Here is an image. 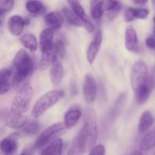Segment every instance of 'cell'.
Returning a JSON list of instances; mask_svg holds the SVG:
<instances>
[{
    "label": "cell",
    "instance_id": "1",
    "mask_svg": "<svg viewBox=\"0 0 155 155\" xmlns=\"http://www.w3.org/2000/svg\"><path fill=\"white\" fill-rule=\"evenodd\" d=\"M97 136L98 128L96 113L94 109L88 108L84 114L83 127L74 141L80 145L83 152H85L94 146L96 142Z\"/></svg>",
    "mask_w": 155,
    "mask_h": 155
},
{
    "label": "cell",
    "instance_id": "2",
    "mask_svg": "<svg viewBox=\"0 0 155 155\" xmlns=\"http://www.w3.org/2000/svg\"><path fill=\"white\" fill-rule=\"evenodd\" d=\"M13 64L15 72L12 78V86L15 89H18L21 83L33 74L34 64L28 52L26 50L21 49L15 54Z\"/></svg>",
    "mask_w": 155,
    "mask_h": 155
},
{
    "label": "cell",
    "instance_id": "3",
    "mask_svg": "<svg viewBox=\"0 0 155 155\" xmlns=\"http://www.w3.org/2000/svg\"><path fill=\"white\" fill-rule=\"evenodd\" d=\"M64 95L62 90H52L44 94L35 103L32 109V115L34 118H39L58 102L61 98Z\"/></svg>",
    "mask_w": 155,
    "mask_h": 155
},
{
    "label": "cell",
    "instance_id": "4",
    "mask_svg": "<svg viewBox=\"0 0 155 155\" xmlns=\"http://www.w3.org/2000/svg\"><path fill=\"white\" fill-rule=\"evenodd\" d=\"M33 89L29 83L20 88L12 100L11 111L15 114H24L28 110L29 105L33 98Z\"/></svg>",
    "mask_w": 155,
    "mask_h": 155
},
{
    "label": "cell",
    "instance_id": "5",
    "mask_svg": "<svg viewBox=\"0 0 155 155\" xmlns=\"http://www.w3.org/2000/svg\"><path fill=\"white\" fill-rule=\"evenodd\" d=\"M148 77V67L143 61H138L133 64L130 74L131 86L133 90L145 84Z\"/></svg>",
    "mask_w": 155,
    "mask_h": 155
},
{
    "label": "cell",
    "instance_id": "6",
    "mask_svg": "<svg viewBox=\"0 0 155 155\" xmlns=\"http://www.w3.org/2000/svg\"><path fill=\"white\" fill-rule=\"evenodd\" d=\"M64 129V124L61 122L56 123V124L51 125L39 134L36 140L35 141L33 148L35 149H39V148H42L45 145L49 143L51 141H52V139L57 136L58 133L63 131Z\"/></svg>",
    "mask_w": 155,
    "mask_h": 155
},
{
    "label": "cell",
    "instance_id": "7",
    "mask_svg": "<svg viewBox=\"0 0 155 155\" xmlns=\"http://www.w3.org/2000/svg\"><path fill=\"white\" fill-rule=\"evenodd\" d=\"M68 3H69V5L71 6L72 12L81 21L82 24L83 25H84L86 30L89 33H93L95 30V26L92 24L89 16L86 15L84 8L82 7L81 5L77 0H68Z\"/></svg>",
    "mask_w": 155,
    "mask_h": 155
},
{
    "label": "cell",
    "instance_id": "8",
    "mask_svg": "<svg viewBox=\"0 0 155 155\" xmlns=\"http://www.w3.org/2000/svg\"><path fill=\"white\" fill-rule=\"evenodd\" d=\"M83 92L86 102L92 103L96 98L97 84L95 78L92 74H88L85 76Z\"/></svg>",
    "mask_w": 155,
    "mask_h": 155
},
{
    "label": "cell",
    "instance_id": "9",
    "mask_svg": "<svg viewBox=\"0 0 155 155\" xmlns=\"http://www.w3.org/2000/svg\"><path fill=\"white\" fill-rule=\"evenodd\" d=\"M27 122V117L23 114H15L10 110L5 116V125L14 130H19L23 128Z\"/></svg>",
    "mask_w": 155,
    "mask_h": 155
},
{
    "label": "cell",
    "instance_id": "10",
    "mask_svg": "<svg viewBox=\"0 0 155 155\" xmlns=\"http://www.w3.org/2000/svg\"><path fill=\"white\" fill-rule=\"evenodd\" d=\"M19 138L18 133H12L8 137L5 138L0 142V149L6 155L15 154L18 148V139Z\"/></svg>",
    "mask_w": 155,
    "mask_h": 155
},
{
    "label": "cell",
    "instance_id": "11",
    "mask_svg": "<svg viewBox=\"0 0 155 155\" xmlns=\"http://www.w3.org/2000/svg\"><path fill=\"white\" fill-rule=\"evenodd\" d=\"M101 42H102V33L101 30H98L95 33L93 41L89 45L87 51H86V58H87V61L89 64H92L95 61V57L99 51Z\"/></svg>",
    "mask_w": 155,
    "mask_h": 155
},
{
    "label": "cell",
    "instance_id": "12",
    "mask_svg": "<svg viewBox=\"0 0 155 155\" xmlns=\"http://www.w3.org/2000/svg\"><path fill=\"white\" fill-rule=\"evenodd\" d=\"M41 51H42V58L40 61V68L41 69L45 70L53 64V63L56 61L58 54L54 48V45L49 48L42 50Z\"/></svg>",
    "mask_w": 155,
    "mask_h": 155
},
{
    "label": "cell",
    "instance_id": "13",
    "mask_svg": "<svg viewBox=\"0 0 155 155\" xmlns=\"http://www.w3.org/2000/svg\"><path fill=\"white\" fill-rule=\"evenodd\" d=\"M82 116V112L78 107H71L67 110L64 117V124L65 128H72L77 124Z\"/></svg>",
    "mask_w": 155,
    "mask_h": 155
},
{
    "label": "cell",
    "instance_id": "14",
    "mask_svg": "<svg viewBox=\"0 0 155 155\" xmlns=\"http://www.w3.org/2000/svg\"><path fill=\"white\" fill-rule=\"evenodd\" d=\"M25 26L24 19L20 15H13L11 17L8 22V27L10 33L14 36H19L23 32Z\"/></svg>",
    "mask_w": 155,
    "mask_h": 155
},
{
    "label": "cell",
    "instance_id": "15",
    "mask_svg": "<svg viewBox=\"0 0 155 155\" xmlns=\"http://www.w3.org/2000/svg\"><path fill=\"white\" fill-rule=\"evenodd\" d=\"M125 45L129 51L135 52L138 51V36L133 26H129L126 30Z\"/></svg>",
    "mask_w": 155,
    "mask_h": 155
},
{
    "label": "cell",
    "instance_id": "16",
    "mask_svg": "<svg viewBox=\"0 0 155 155\" xmlns=\"http://www.w3.org/2000/svg\"><path fill=\"white\" fill-rule=\"evenodd\" d=\"M64 77V68L61 61L56 60L53 63L50 71V80L54 86H57L61 84Z\"/></svg>",
    "mask_w": 155,
    "mask_h": 155
},
{
    "label": "cell",
    "instance_id": "17",
    "mask_svg": "<svg viewBox=\"0 0 155 155\" xmlns=\"http://www.w3.org/2000/svg\"><path fill=\"white\" fill-rule=\"evenodd\" d=\"M45 21L49 28L52 29L53 30H56L61 27L64 23V19L58 12H51L45 15Z\"/></svg>",
    "mask_w": 155,
    "mask_h": 155
},
{
    "label": "cell",
    "instance_id": "18",
    "mask_svg": "<svg viewBox=\"0 0 155 155\" xmlns=\"http://www.w3.org/2000/svg\"><path fill=\"white\" fill-rule=\"evenodd\" d=\"M154 124V117L151 115L149 110H145L142 113L139 120V125H138V130L139 133H145L152 127Z\"/></svg>",
    "mask_w": 155,
    "mask_h": 155
},
{
    "label": "cell",
    "instance_id": "19",
    "mask_svg": "<svg viewBox=\"0 0 155 155\" xmlns=\"http://www.w3.org/2000/svg\"><path fill=\"white\" fill-rule=\"evenodd\" d=\"M53 39H54V30L48 27L42 30L39 36V45H40L41 51L52 46L54 45Z\"/></svg>",
    "mask_w": 155,
    "mask_h": 155
},
{
    "label": "cell",
    "instance_id": "20",
    "mask_svg": "<svg viewBox=\"0 0 155 155\" xmlns=\"http://www.w3.org/2000/svg\"><path fill=\"white\" fill-rule=\"evenodd\" d=\"M12 71L8 68H3L0 71V95L5 94L11 88L10 78Z\"/></svg>",
    "mask_w": 155,
    "mask_h": 155
},
{
    "label": "cell",
    "instance_id": "21",
    "mask_svg": "<svg viewBox=\"0 0 155 155\" xmlns=\"http://www.w3.org/2000/svg\"><path fill=\"white\" fill-rule=\"evenodd\" d=\"M63 140L58 139L53 141L42 151L41 155H62Z\"/></svg>",
    "mask_w": 155,
    "mask_h": 155
},
{
    "label": "cell",
    "instance_id": "22",
    "mask_svg": "<svg viewBox=\"0 0 155 155\" xmlns=\"http://www.w3.org/2000/svg\"><path fill=\"white\" fill-rule=\"evenodd\" d=\"M151 92H152V90L148 87L147 83L142 85V86L136 89L135 90V93H136L135 98H136V101L137 104H144L148 100V98H149V95Z\"/></svg>",
    "mask_w": 155,
    "mask_h": 155
},
{
    "label": "cell",
    "instance_id": "23",
    "mask_svg": "<svg viewBox=\"0 0 155 155\" xmlns=\"http://www.w3.org/2000/svg\"><path fill=\"white\" fill-rule=\"evenodd\" d=\"M25 7L30 14L34 15H42L45 10L42 2L39 0H27Z\"/></svg>",
    "mask_w": 155,
    "mask_h": 155
},
{
    "label": "cell",
    "instance_id": "24",
    "mask_svg": "<svg viewBox=\"0 0 155 155\" xmlns=\"http://www.w3.org/2000/svg\"><path fill=\"white\" fill-rule=\"evenodd\" d=\"M155 147V128L147 133L140 143V148L142 151H149Z\"/></svg>",
    "mask_w": 155,
    "mask_h": 155
},
{
    "label": "cell",
    "instance_id": "25",
    "mask_svg": "<svg viewBox=\"0 0 155 155\" xmlns=\"http://www.w3.org/2000/svg\"><path fill=\"white\" fill-rule=\"evenodd\" d=\"M21 44L28 48L30 51H36L38 48V42L36 36L31 33H27V34L24 35L20 39Z\"/></svg>",
    "mask_w": 155,
    "mask_h": 155
},
{
    "label": "cell",
    "instance_id": "26",
    "mask_svg": "<svg viewBox=\"0 0 155 155\" xmlns=\"http://www.w3.org/2000/svg\"><path fill=\"white\" fill-rule=\"evenodd\" d=\"M62 14H63V16L64 17L67 22L71 25L75 26V27H82L83 26L81 21L77 18V15L71 9L68 8H64L62 9Z\"/></svg>",
    "mask_w": 155,
    "mask_h": 155
},
{
    "label": "cell",
    "instance_id": "27",
    "mask_svg": "<svg viewBox=\"0 0 155 155\" xmlns=\"http://www.w3.org/2000/svg\"><path fill=\"white\" fill-rule=\"evenodd\" d=\"M127 98V95L126 93H122L120 95L117 101L116 104H115L114 107V110H113L114 117H118L120 114L123 109H124V105H125L126 104Z\"/></svg>",
    "mask_w": 155,
    "mask_h": 155
},
{
    "label": "cell",
    "instance_id": "28",
    "mask_svg": "<svg viewBox=\"0 0 155 155\" xmlns=\"http://www.w3.org/2000/svg\"><path fill=\"white\" fill-rule=\"evenodd\" d=\"M40 130V125L36 120L30 121L24 125L23 127V132L27 135H35Z\"/></svg>",
    "mask_w": 155,
    "mask_h": 155
},
{
    "label": "cell",
    "instance_id": "29",
    "mask_svg": "<svg viewBox=\"0 0 155 155\" xmlns=\"http://www.w3.org/2000/svg\"><path fill=\"white\" fill-rule=\"evenodd\" d=\"M120 3V2L117 0H101L98 3V6L104 13V12H109L114 9Z\"/></svg>",
    "mask_w": 155,
    "mask_h": 155
},
{
    "label": "cell",
    "instance_id": "30",
    "mask_svg": "<svg viewBox=\"0 0 155 155\" xmlns=\"http://www.w3.org/2000/svg\"><path fill=\"white\" fill-rule=\"evenodd\" d=\"M133 12L135 18H139V19H145L148 18L149 15V11L148 9L142 8H133Z\"/></svg>",
    "mask_w": 155,
    "mask_h": 155
},
{
    "label": "cell",
    "instance_id": "31",
    "mask_svg": "<svg viewBox=\"0 0 155 155\" xmlns=\"http://www.w3.org/2000/svg\"><path fill=\"white\" fill-rule=\"evenodd\" d=\"M54 45L56 51H57V54H58L61 58H63L65 55V52H66L64 42L61 40H57V42L54 43Z\"/></svg>",
    "mask_w": 155,
    "mask_h": 155
},
{
    "label": "cell",
    "instance_id": "32",
    "mask_svg": "<svg viewBox=\"0 0 155 155\" xmlns=\"http://www.w3.org/2000/svg\"><path fill=\"white\" fill-rule=\"evenodd\" d=\"M14 5H15V0H3L2 3H0V7L6 14L13 8Z\"/></svg>",
    "mask_w": 155,
    "mask_h": 155
},
{
    "label": "cell",
    "instance_id": "33",
    "mask_svg": "<svg viewBox=\"0 0 155 155\" xmlns=\"http://www.w3.org/2000/svg\"><path fill=\"white\" fill-rule=\"evenodd\" d=\"M146 83L151 90H153L155 88V66L151 71L150 76H148Z\"/></svg>",
    "mask_w": 155,
    "mask_h": 155
},
{
    "label": "cell",
    "instance_id": "34",
    "mask_svg": "<svg viewBox=\"0 0 155 155\" xmlns=\"http://www.w3.org/2000/svg\"><path fill=\"white\" fill-rule=\"evenodd\" d=\"M105 154V148L103 145H97L94 147L91 151L89 155H104Z\"/></svg>",
    "mask_w": 155,
    "mask_h": 155
},
{
    "label": "cell",
    "instance_id": "35",
    "mask_svg": "<svg viewBox=\"0 0 155 155\" xmlns=\"http://www.w3.org/2000/svg\"><path fill=\"white\" fill-rule=\"evenodd\" d=\"M124 18H125L126 22L127 23L131 22V21H134L136 19L134 15H133V8H129L127 9V11L125 12V15H124Z\"/></svg>",
    "mask_w": 155,
    "mask_h": 155
},
{
    "label": "cell",
    "instance_id": "36",
    "mask_svg": "<svg viewBox=\"0 0 155 155\" xmlns=\"http://www.w3.org/2000/svg\"><path fill=\"white\" fill-rule=\"evenodd\" d=\"M121 8H122V5H121V4L120 3V4L118 5L114 9H113V10H111V11H109L108 13H107V17H108L109 19L111 20V19H113L114 18H115V17L118 15V13L120 12V11L121 10Z\"/></svg>",
    "mask_w": 155,
    "mask_h": 155
},
{
    "label": "cell",
    "instance_id": "37",
    "mask_svg": "<svg viewBox=\"0 0 155 155\" xmlns=\"http://www.w3.org/2000/svg\"><path fill=\"white\" fill-rule=\"evenodd\" d=\"M146 45L151 49H155V39L152 37H148L145 41Z\"/></svg>",
    "mask_w": 155,
    "mask_h": 155
},
{
    "label": "cell",
    "instance_id": "38",
    "mask_svg": "<svg viewBox=\"0 0 155 155\" xmlns=\"http://www.w3.org/2000/svg\"><path fill=\"white\" fill-rule=\"evenodd\" d=\"M35 148H27L24 149L20 155H33V151Z\"/></svg>",
    "mask_w": 155,
    "mask_h": 155
},
{
    "label": "cell",
    "instance_id": "39",
    "mask_svg": "<svg viewBox=\"0 0 155 155\" xmlns=\"http://www.w3.org/2000/svg\"><path fill=\"white\" fill-rule=\"evenodd\" d=\"M133 2L136 3V5H143L146 4L148 2V0H133Z\"/></svg>",
    "mask_w": 155,
    "mask_h": 155
},
{
    "label": "cell",
    "instance_id": "40",
    "mask_svg": "<svg viewBox=\"0 0 155 155\" xmlns=\"http://www.w3.org/2000/svg\"><path fill=\"white\" fill-rule=\"evenodd\" d=\"M101 1V0H90V8H92L94 6L96 5Z\"/></svg>",
    "mask_w": 155,
    "mask_h": 155
},
{
    "label": "cell",
    "instance_id": "41",
    "mask_svg": "<svg viewBox=\"0 0 155 155\" xmlns=\"http://www.w3.org/2000/svg\"><path fill=\"white\" fill-rule=\"evenodd\" d=\"M130 155H143V154H142V153L140 151H133V153H131Z\"/></svg>",
    "mask_w": 155,
    "mask_h": 155
},
{
    "label": "cell",
    "instance_id": "42",
    "mask_svg": "<svg viewBox=\"0 0 155 155\" xmlns=\"http://www.w3.org/2000/svg\"><path fill=\"white\" fill-rule=\"evenodd\" d=\"M5 15V12L2 9L1 7H0V17H2V18Z\"/></svg>",
    "mask_w": 155,
    "mask_h": 155
},
{
    "label": "cell",
    "instance_id": "43",
    "mask_svg": "<svg viewBox=\"0 0 155 155\" xmlns=\"http://www.w3.org/2000/svg\"><path fill=\"white\" fill-rule=\"evenodd\" d=\"M3 23V20H2V17H0V27L2 26V24Z\"/></svg>",
    "mask_w": 155,
    "mask_h": 155
},
{
    "label": "cell",
    "instance_id": "44",
    "mask_svg": "<svg viewBox=\"0 0 155 155\" xmlns=\"http://www.w3.org/2000/svg\"><path fill=\"white\" fill-rule=\"evenodd\" d=\"M153 33H154V36H155V24L154 26V28H153Z\"/></svg>",
    "mask_w": 155,
    "mask_h": 155
},
{
    "label": "cell",
    "instance_id": "45",
    "mask_svg": "<svg viewBox=\"0 0 155 155\" xmlns=\"http://www.w3.org/2000/svg\"><path fill=\"white\" fill-rule=\"evenodd\" d=\"M151 1H152V3H153V5H154L155 6V0H151Z\"/></svg>",
    "mask_w": 155,
    "mask_h": 155
},
{
    "label": "cell",
    "instance_id": "46",
    "mask_svg": "<svg viewBox=\"0 0 155 155\" xmlns=\"http://www.w3.org/2000/svg\"><path fill=\"white\" fill-rule=\"evenodd\" d=\"M154 23L155 24V16H154Z\"/></svg>",
    "mask_w": 155,
    "mask_h": 155
},
{
    "label": "cell",
    "instance_id": "47",
    "mask_svg": "<svg viewBox=\"0 0 155 155\" xmlns=\"http://www.w3.org/2000/svg\"><path fill=\"white\" fill-rule=\"evenodd\" d=\"M154 155H155V152H154Z\"/></svg>",
    "mask_w": 155,
    "mask_h": 155
}]
</instances>
